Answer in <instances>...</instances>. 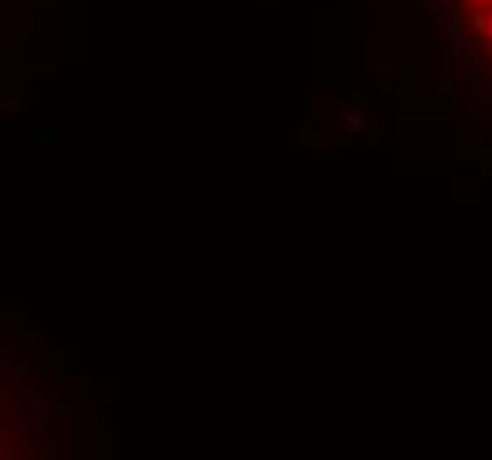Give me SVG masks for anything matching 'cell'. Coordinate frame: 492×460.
Returning a JSON list of instances; mask_svg holds the SVG:
<instances>
[{"label": "cell", "mask_w": 492, "mask_h": 460, "mask_svg": "<svg viewBox=\"0 0 492 460\" xmlns=\"http://www.w3.org/2000/svg\"><path fill=\"white\" fill-rule=\"evenodd\" d=\"M347 124H351L354 131H361V128H365V117H361V113H347Z\"/></svg>", "instance_id": "cell-1"}, {"label": "cell", "mask_w": 492, "mask_h": 460, "mask_svg": "<svg viewBox=\"0 0 492 460\" xmlns=\"http://www.w3.org/2000/svg\"><path fill=\"white\" fill-rule=\"evenodd\" d=\"M457 43H461V50L475 53V43H478V39H471V36H457Z\"/></svg>", "instance_id": "cell-2"}, {"label": "cell", "mask_w": 492, "mask_h": 460, "mask_svg": "<svg viewBox=\"0 0 492 460\" xmlns=\"http://www.w3.org/2000/svg\"><path fill=\"white\" fill-rule=\"evenodd\" d=\"M468 4H489V0H468Z\"/></svg>", "instance_id": "cell-3"}, {"label": "cell", "mask_w": 492, "mask_h": 460, "mask_svg": "<svg viewBox=\"0 0 492 460\" xmlns=\"http://www.w3.org/2000/svg\"><path fill=\"white\" fill-rule=\"evenodd\" d=\"M489 8H492V0H489Z\"/></svg>", "instance_id": "cell-4"}]
</instances>
